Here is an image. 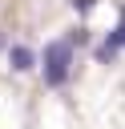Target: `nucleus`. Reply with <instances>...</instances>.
Listing matches in <instances>:
<instances>
[{"label":"nucleus","instance_id":"1","mask_svg":"<svg viewBox=\"0 0 125 129\" xmlns=\"http://www.w3.org/2000/svg\"><path fill=\"white\" fill-rule=\"evenodd\" d=\"M40 64H44V85H48V89H60V85L69 81L73 44H69V40H52V44H44V52H40Z\"/></svg>","mask_w":125,"mask_h":129},{"label":"nucleus","instance_id":"2","mask_svg":"<svg viewBox=\"0 0 125 129\" xmlns=\"http://www.w3.org/2000/svg\"><path fill=\"white\" fill-rule=\"evenodd\" d=\"M8 60H12V69H16V73H28V69H36V60H40V56H36L32 48H24V44H12V48H8Z\"/></svg>","mask_w":125,"mask_h":129},{"label":"nucleus","instance_id":"3","mask_svg":"<svg viewBox=\"0 0 125 129\" xmlns=\"http://www.w3.org/2000/svg\"><path fill=\"white\" fill-rule=\"evenodd\" d=\"M85 40H89V28H73L69 32V44H85Z\"/></svg>","mask_w":125,"mask_h":129},{"label":"nucleus","instance_id":"4","mask_svg":"<svg viewBox=\"0 0 125 129\" xmlns=\"http://www.w3.org/2000/svg\"><path fill=\"white\" fill-rule=\"evenodd\" d=\"M73 8H77V12H93V8H97V0H73Z\"/></svg>","mask_w":125,"mask_h":129},{"label":"nucleus","instance_id":"5","mask_svg":"<svg viewBox=\"0 0 125 129\" xmlns=\"http://www.w3.org/2000/svg\"><path fill=\"white\" fill-rule=\"evenodd\" d=\"M0 48H4V36H0Z\"/></svg>","mask_w":125,"mask_h":129}]
</instances>
